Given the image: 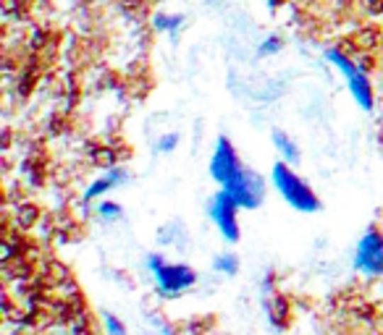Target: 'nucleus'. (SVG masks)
Listing matches in <instances>:
<instances>
[{
  "label": "nucleus",
  "instance_id": "f257e3e1",
  "mask_svg": "<svg viewBox=\"0 0 383 335\" xmlns=\"http://www.w3.org/2000/svg\"><path fill=\"white\" fill-rule=\"evenodd\" d=\"M273 186L299 212H315V210H321V199L315 197V191L287 163L273 165Z\"/></svg>",
  "mask_w": 383,
  "mask_h": 335
},
{
  "label": "nucleus",
  "instance_id": "f03ea898",
  "mask_svg": "<svg viewBox=\"0 0 383 335\" xmlns=\"http://www.w3.org/2000/svg\"><path fill=\"white\" fill-rule=\"evenodd\" d=\"M148 265L150 270H152V276H155L157 291L163 293V296H176V293H182L184 288L194 285V280H197L192 267L171 265V262H166L163 257H150Z\"/></svg>",
  "mask_w": 383,
  "mask_h": 335
},
{
  "label": "nucleus",
  "instance_id": "7ed1b4c3",
  "mask_svg": "<svg viewBox=\"0 0 383 335\" xmlns=\"http://www.w3.org/2000/svg\"><path fill=\"white\" fill-rule=\"evenodd\" d=\"M223 191H226L239 207L255 210V207L262 202V197H265V183H262V178L255 171L242 168L228 183H223Z\"/></svg>",
  "mask_w": 383,
  "mask_h": 335
},
{
  "label": "nucleus",
  "instance_id": "20e7f679",
  "mask_svg": "<svg viewBox=\"0 0 383 335\" xmlns=\"http://www.w3.org/2000/svg\"><path fill=\"white\" fill-rule=\"evenodd\" d=\"M328 60L347 76L352 97L357 100V105H362L365 110H370V108H373V89H370V81H367L365 74L357 69V63H352V60L339 50H328Z\"/></svg>",
  "mask_w": 383,
  "mask_h": 335
},
{
  "label": "nucleus",
  "instance_id": "39448f33",
  "mask_svg": "<svg viewBox=\"0 0 383 335\" xmlns=\"http://www.w3.org/2000/svg\"><path fill=\"white\" fill-rule=\"evenodd\" d=\"M355 270L365 276H383V233L367 231L355 251Z\"/></svg>",
  "mask_w": 383,
  "mask_h": 335
},
{
  "label": "nucleus",
  "instance_id": "423d86ee",
  "mask_svg": "<svg viewBox=\"0 0 383 335\" xmlns=\"http://www.w3.org/2000/svg\"><path fill=\"white\" fill-rule=\"evenodd\" d=\"M210 217L216 220L218 231L223 233V239L228 241H236L239 239V220H236V212H239V205H236L234 199L228 197L226 191L221 189L216 197L210 199V207H208Z\"/></svg>",
  "mask_w": 383,
  "mask_h": 335
},
{
  "label": "nucleus",
  "instance_id": "0eeeda50",
  "mask_svg": "<svg viewBox=\"0 0 383 335\" xmlns=\"http://www.w3.org/2000/svg\"><path fill=\"white\" fill-rule=\"evenodd\" d=\"M242 168H244V165H242V160H239V155H236L234 144H231L226 137L218 139L216 152H213V160H210V176H213L221 186H223V183H228L236 173L242 171Z\"/></svg>",
  "mask_w": 383,
  "mask_h": 335
},
{
  "label": "nucleus",
  "instance_id": "6e6552de",
  "mask_svg": "<svg viewBox=\"0 0 383 335\" xmlns=\"http://www.w3.org/2000/svg\"><path fill=\"white\" fill-rule=\"evenodd\" d=\"M121 181H126V173L123 171H111L108 176H103L100 181H95L92 186H89V191L84 194V199H95V197H100L103 191H108V189H113L116 183H121Z\"/></svg>",
  "mask_w": 383,
  "mask_h": 335
},
{
  "label": "nucleus",
  "instance_id": "1a4fd4ad",
  "mask_svg": "<svg viewBox=\"0 0 383 335\" xmlns=\"http://www.w3.org/2000/svg\"><path fill=\"white\" fill-rule=\"evenodd\" d=\"M273 144L279 147V152H281L284 157H287L289 163H296V160H299V152H296L294 142H292V139H289L287 134L276 131V134H273Z\"/></svg>",
  "mask_w": 383,
  "mask_h": 335
},
{
  "label": "nucleus",
  "instance_id": "9d476101",
  "mask_svg": "<svg viewBox=\"0 0 383 335\" xmlns=\"http://www.w3.org/2000/svg\"><path fill=\"white\" fill-rule=\"evenodd\" d=\"M216 270L218 273H226V276H234L236 270H239V259L231 257V254H221L216 259Z\"/></svg>",
  "mask_w": 383,
  "mask_h": 335
},
{
  "label": "nucleus",
  "instance_id": "9b49d317",
  "mask_svg": "<svg viewBox=\"0 0 383 335\" xmlns=\"http://www.w3.org/2000/svg\"><path fill=\"white\" fill-rule=\"evenodd\" d=\"M97 212H100V217H105V220H118V217H121V207L116 205V202H103V205L97 207Z\"/></svg>",
  "mask_w": 383,
  "mask_h": 335
},
{
  "label": "nucleus",
  "instance_id": "f8f14e48",
  "mask_svg": "<svg viewBox=\"0 0 383 335\" xmlns=\"http://www.w3.org/2000/svg\"><path fill=\"white\" fill-rule=\"evenodd\" d=\"M105 330H108V335H126V327L116 314H105Z\"/></svg>",
  "mask_w": 383,
  "mask_h": 335
},
{
  "label": "nucleus",
  "instance_id": "ddd939ff",
  "mask_svg": "<svg viewBox=\"0 0 383 335\" xmlns=\"http://www.w3.org/2000/svg\"><path fill=\"white\" fill-rule=\"evenodd\" d=\"M176 142H179V137H176V134H171V137H163V139H160V144H157V147H160V149L166 152V149H174Z\"/></svg>",
  "mask_w": 383,
  "mask_h": 335
},
{
  "label": "nucleus",
  "instance_id": "4468645a",
  "mask_svg": "<svg viewBox=\"0 0 383 335\" xmlns=\"http://www.w3.org/2000/svg\"><path fill=\"white\" fill-rule=\"evenodd\" d=\"M179 21H182V18H174V16L166 18V16H160V18H157V26H160V29H163V26H176Z\"/></svg>",
  "mask_w": 383,
  "mask_h": 335
}]
</instances>
